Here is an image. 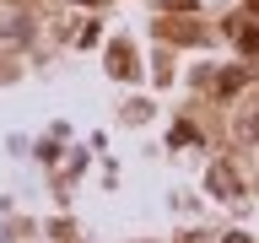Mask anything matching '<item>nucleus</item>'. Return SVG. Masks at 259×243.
<instances>
[{"label":"nucleus","instance_id":"nucleus-1","mask_svg":"<svg viewBox=\"0 0 259 243\" xmlns=\"http://www.w3.org/2000/svg\"><path fill=\"white\" fill-rule=\"evenodd\" d=\"M210 194L238 200V173H232V168H210Z\"/></svg>","mask_w":259,"mask_h":243},{"label":"nucleus","instance_id":"nucleus-2","mask_svg":"<svg viewBox=\"0 0 259 243\" xmlns=\"http://www.w3.org/2000/svg\"><path fill=\"white\" fill-rule=\"evenodd\" d=\"M81 6H92V0H81Z\"/></svg>","mask_w":259,"mask_h":243}]
</instances>
